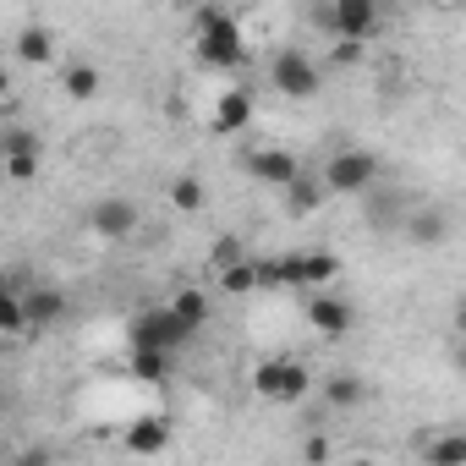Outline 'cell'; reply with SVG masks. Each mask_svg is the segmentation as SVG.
<instances>
[{
    "label": "cell",
    "mask_w": 466,
    "mask_h": 466,
    "mask_svg": "<svg viewBox=\"0 0 466 466\" xmlns=\"http://www.w3.org/2000/svg\"><path fill=\"white\" fill-rule=\"evenodd\" d=\"M319 23H324V34L340 39V45H368V39L384 28V17H379L373 0H329V6L319 12Z\"/></svg>",
    "instance_id": "obj_5"
},
{
    "label": "cell",
    "mask_w": 466,
    "mask_h": 466,
    "mask_svg": "<svg viewBox=\"0 0 466 466\" xmlns=\"http://www.w3.org/2000/svg\"><path fill=\"white\" fill-rule=\"evenodd\" d=\"M422 461L428 466H466V433H433L422 444Z\"/></svg>",
    "instance_id": "obj_22"
},
{
    "label": "cell",
    "mask_w": 466,
    "mask_h": 466,
    "mask_svg": "<svg viewBox=\"0 0 466 466\" xmlns=\"http://www.w3.org/2000/svg\"><path fill=\"white\" fill-rule=\"evenodd\" d=\"M170 368H176V357H154V351H132V373H137L143 384H165V379H170Z\"/></svg>",
    "instance_id": "obj_24"
},
{
    "label": "cell",
    "mask_w": 466,
    "mask_h": 466,
    "mask_svg": "<svg viewBox=\"0 0 466 466\" xmlns=\"http://www.w3.org/2000/svg\"><path fill=\"white\" fill-rule=\"evenodd\" d=\"M253 116H258V94L248 88V83H230V88H219L214 94V105H208V132L214 137H237V132H248L253 127Z\"/></svg>",
    "instance_id": "obj_8"
},
{
    "label": "cell",
    "mask_w": 466,
    "mask_h": 466,
    "mask_svg": "<svg viewBox=\"0 0 466 466\" xmlns=\"http://www.w3.org/2000/svg\"><path fill=\"white\" fill-rule=\"evenodd\" d=\"M12 50H17V61H28V66H50V61H56V34H50L45 23H28V28H17Z\"/></svg>",
    "instance_id": "obj_17"
},
{
    "label": "cell",
    "mask_w": 466,
    "mask_h": 466,
    "mask_svg": "<svg viewBox=\"0 0 466 466\" xmlns=\"http://www.w3.org/2000/svg\"><path fill=\"white\" fill-rule=\"evenodd\" d=\"M379 176H384V159H379L373 148H335V154L324 159L319 187H324V198H329V192H335V198H357V192L379 187Z\"/></svg>",
    "instance_id": "obj_3"
},
{
    "label": "cell",
    "mask_w": 466,
    "mask_h": 466,
    "mask_svg": "<svg viewBox=\"0 0 466 466\" xmlns=\"http://www.w3.org/2000/svg\"><path fill=\"white\" fill-rule=\"evenodd\" d=\"M17 302H23V324L28 329H50V324H61L66 319V291H56V286H28V291H17Z\"/></svg>",
    "instance_id": "obj_13"
},
{
    "label": "cell",
    "mask_w": 466,
    "mask_h": 466,
    "mask_svg": "<svg viewBox=\"0 0 466 466\" xmlns=\"http://www.w3.org/2000/svg\"><path fill=\"white\" fill-rule=\"evenodd\" d=\"M187 340H192V335H187L165 308H143V313L132 319V335H127L132 351H154V357H176Z\"/></svg>",
    "instance_id": "obj_7"
},
{
    "label": "cell",
    "mask_w": 466,
    "mask_h": 466,
    "mask_svg": "<svg viewBox=\"0 0 466 466\" xmlns=\"http://www.w3.org/2000/svg\"><path fill=\"white\" fill-rule=\"evenodd\" d=\"M319 203H324V187H319V176L302 170V176L286 187V214H313Z\"/></svg>",
    "instance_id": "obj_23"
},
{
    "label": "cell",
    "mask_w": 466,
    "mask_h": 466,
    "mask_svg": "<svg viewBox=\"0 0 466 466\" xmlns=\"http://www.w3.org/2000/svg\"><path fill=\"white\" fill-rule=\"evenodd\" d=\"M192 56L203 72H237L248 61V39H242L237 12H225V6L192 12Z\"/></svg>",
    "instance_id": "obj_1"
},
{
    "label": "cell",
    "mask_w": 466,
    "mask_h": 466,
    "mask_svg": "<svg viewBox=\"0 0 466 466\" xmlns=\"http://www.w3.org/2000/svg\"><path fill=\"white\" fill-rule=\"evenodd\" d=\"M39 170H45V143H39V132L12 127L6 137H0V181L28 187V181H39Z\"/></svg>",
    "instance_id": "obj_6"
},
{
    "label": "cell",
    "mask_w": 466,
    "mask_h": 466,
    "mask_svg": "<svg viewBox=\"0 0 466 466\" xmlns=\"http://www.w3.org/2000/svg\"><path fill=\"white\" fill-rule=\"evenodd\" d=\"M329 466H373L368 455H346V461H329Z\"/></svg>",
    "instance_id": "obj_30"
},
{
    "label": "cell",
    "mask_w": 466,
    "mask_h": 466,
    "mask_svg": "<svg viewBox=\"0 0 466 466\" xmlns=\"http://www.w3.org/2000/svg\"><path fill=\"white\" fill-rule=\"evenodd\" d=\"M269 88L286 94V99H313V94L324 88V72H319V61H313L302 45H286V50H275V61H269Z\"/></svg>",
    "instance_id": "obj_4"
},
{
    "label": "cell",
    "mask_w": 466,
    "mask_h": 466,
    "mask_svg": "<svg viewBox=\"0 0 466 466\" xmlns=\"http://www.w3.org/2000/svg\"><path fill=\"white\" fill-rule=\"evenodd\" d=\"M248 390H253L258 400H269V406H297V400H308L313 373H308V362H297V357H264V362H253Z\"/></svg>",
    "instance_id": "obj_2"
},
{
    "label": "cell",
    "mask_w": 466,
    "mask_h": 466,
    "mask_svg": "<svg viewBox=\"0 0 466 466\" xmlns=\"http://www.w3.org/2000/svg\"><path fill=\"white\" fill-rule=\"evenodd\" d=\"M170 208L176 214H203L208 208V187H203V176H192V170H181V176H170Z\"/></svg>",
    "instance_id": "obj_19"
},
{
    "label": "cell",
    "mask_w": 466,
    "mask_h": 466,
    "mask_svg": "<svg viewBox=\"0 0 466 466\" xmlns=\"http://www.w3.org/2000/svg\"><path fill=\"white\" fill-rule=\"evenodd\" d=\"M242 170L253 176V181H264V187H291L297 176H302V159L291 154V148H275V143H258V148H248L242 154Z\"/></svg>",
    "instance_id": "obj_10"
},
{
    "label": "cell",
    "mask_w": 466,
    "mask_h": 466,
    "mask_svg": "<svg viewBox=\"0 0 466 466\" xmlns=\"http://www.w3.org/2000/svg\"><path fill=\"white\" fill-rule=\"evenodd\" d=\"M329 56H335L340 66H357V61L368 56V45H340V39H335V45H329Z\"/></svg>",
    "instance_id": "obj_28"
},
{
    "label": "cell",
    "mask_w": 466,
    "mask_h": 466,
    "mask_svg": "<svg viewBox=\"0 0 466 466\" xmlns=\"http://www.w3.org/2000/svg\"><path fill=\"white\" fill-rule=\"evenodd\" d=\"M121 444H127V455H165V450L176 444V422H170L165 411H143V417L127 422Z\"/></svg>",
    "instance_id": "obj_12"
},
{
    "label": "cell",
    "mask_w": 466,
    "mask_h": 466,
    "mask_svg": "<svg viewBox=\"0 0 466 466\" xmlns=\"http://www.w3.org/2000/svg\"><path fill=\"white\" fill-rule=\"evenodd\" d=\"M23 466H39V461H23Z\"/></svg>",
    "instance_id": "obj_31"
},
{
    "label": "cell",
    "mask_w": 466,
    "mask_h": 466,
    "mask_svg": "<svg viewBox=\"0 0 466 466\" xmlns=\"http://www.w3.org/2000/svg\"><path fill=\"white\" fill-rule=\"evenodd\" d=\"M159 308H165V313H170V319H176V324L192 335V340L208 329V297H203L198 286H181V291H176L170 302H159Z\"/></svg>",
    "instance_id": "obj_14"
},
{
    "label": "cell",
    "mask_w": 466,
    "mask_h": 466,
    "mask_svg": "<svg viewBox=\"0 0 466 466\" xmlns=\"http://www.w3.org/2000/svg\"><path fill=\"white\" fill-rule=\"evenodd\" d=\"M324 400H329L335 411H357V406L368 400V384H362L357 373H329V379H324Z\"/></svg>",
    "instance_id": "obj_21"
},
{
    "label": "cell",
    "mask_w": 466,
    "mask_h": 466,
    "mask_svg": "<svg viewBox=\"0 0 466 466\" xmlns=\"http://www.w3.org/2000/svg\"><path fill=\"white\" fill-rule=\"evenodd\" d=\"M219 291H225V297H253V291H264L258 258H237V264H225V269H219Z\"/></svg>",
    "instance_id": "obj_20"
},
{
    "label": "cell",
    "mask_w": 466,
    "mask_h": 466,
    "mask_svg": "<svg viewBox=\"0 0 466 466\" xmlns=\"http://www.w3.org/2000/svg\"><path fill=\"white\" fill-rule=\"evenodd\" d=\"M137 225H143V214H137V203L132 198H99L94 208H88V230L99 242H127V237H137Z\"/></svg>",
    "instance_id": "obj_9"
},
{
    "label": "cell",
    "mask_w": 466,
    "mask_h": 466,
    "mask_svg": "<svg viewBox=\"0 0 466 466\" xmlns=\"http://www.w3.org/2000/svg\"><path fill=\"white\" fill-rule=\"evenodd\" d=\"M237 258H248V253H242V248H237V242H219V248H214V253H208V264H214V275H219V269H225V264H237Z\"/></svg>",
    "instance_id": "obj_27"
},
{
    "label": "cell",
    "mask_w": 466,
    "mask_h": 466,
    "mask_svg": "<svg viewBox=\"0 0 466 466\" xmlns=\"http://www.w3.org/2000/svg\"><path fill=\"white\" fill-rule=\"evenodd\" d=\"M12 94H17V88H12V72H6V66H0V105H6Z\"/></svg>",
    "instance_id": "obj_29"
},
{
    "label": "cell",
    "mask_w": 466,
    "mask_h": 466,
    "mask_svg": "<svg viewBox=\"0 0 466 466\" xmlns=\"http://www.w3.org/2000/svg\"><path fill=\"white\" fill-rule=\"evenodd\" d=\"M28 324H23V302H17V291L0 280V335H23Z\"/></svg>",
    "instance_id": "obj_25"
},
{
    "label": "cell",
    "mask_w": 466,
    "mask_h": 466,
    "mask_svg": "<svg viewBox=\"0 0 466 466\" xmlns=\"http://www.w3.org/2000/svg\"><path fill=\"white\" fill-rule=\"evenodd\" d=\"M297 269H302V291H324V286L340 280V258H335L329 248H308V253H297Z\"/></svg>",
    "instance_id": "obj_16"
},
{
    "label": "cell",
    "mask_w": 466,
    "mask_h": 466,
    "mask_svg": "<svg viewBox=\"0 0 466 466\" xmlns=\"http://www.w3.org/2000/svg\"><path fill=\"white\" fill-rule=\"evenodd\" d=\"M302 313H308V324H313L324 340H346L351 324H357V308H351L346 297H335V291H313Z\"/></svg>",
    "instance_id": "obj_11"
},
{
    "label": "cell",
    "mask_w": 466,
    "mask_h": 466,
    "mask_svg": "<svg viewBox=\"0 0 466 466\" xmlns=\"http://www.w3.org/2000/svg\"><path fill=\"white\" fill-rule=\"evenodd\" d=\"M302 461H308V466H329V461H335V455H329V439H324V433H308Z\"/></svg>",
    "instance_id": "obj_26"
},
{
    "label": "cell",
    "mask_w": 466,
    "mask_h": 466,
    "mask_svg": "<svg viewBox=\"0 0 466 466\" xmlns=\"http://www.w3.org/2000/svg\"><path fill=\"white\" fill-rule=\"evenodd\" d=\"M99 88H105V72H99L94 61H66V66H61V94H66V99L88 105V99H99Z\"/></svg>",
    "instance_id": "obj_15"
},
{
    "label": "cell",
    "mask_w": 466,
    "mask_h": 466,
    "mask_svg": "<svg viewBox=\"0 0 466 466\" xmlns=\"http://www.w3.org/2000/svg\"><path fill=\"white\" fill-rule=\"evenodd\" d=\"M444 237H450L444 208H417V214H406V242H417V248H439Z\"/></svg>",
    "instance_id": "obj_18"
}]
</instances>
